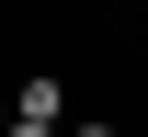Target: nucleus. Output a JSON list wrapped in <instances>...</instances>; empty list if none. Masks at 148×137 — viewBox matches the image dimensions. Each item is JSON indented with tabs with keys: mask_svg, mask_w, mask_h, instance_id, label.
Instances as JSON below:
<instances>
[{
	"mask_svg": "<svg viewBox=\"0 0 148 137\" xmlns=\"http://www.w3.org/2000/svg\"><path fill=\"white\" fill-rule=\"evenodd\" d=\"M12 114H23V126H69V80H46V69H34V80H23V103H12Z\"/></svg>",
	"mask_w": 148,
	"mask_h": 137,
	"instance_id": "obj_1",
	"label": "nucleus"
},
{
	"mask_svg": "<svg viewBox=\"0 0 148 137\" xmlns=\"http://www.w3.org/2000/svg\"><path fill=\"white\" fill-rule=\"evenodd\" d=\"M12 137H69V126H23V114H12Z\"/></svg>",
	"mask_w": 148,
	"mask_h": 137,
	"instance_id": "obj_2",
	"label": "nucleus"
},
{
	"mask_svg": "<svg viewBox=\"0 0 148 137\" xmlns=\"http://www.w3.org/2000/svg\"><path fill=\"white\" fill-rule=\"evenodd\" d=\"M0 137H12V92H0Z\"/></svg>",
	"mask_w": 148,
	"mask_h": 137,
	"instance_id": "obj_3",
	"label": "nucleus"
},
{
	"mask_svg": "<svg viewBox=\"0 0 148 137\" xmlns=\"http://www.w3.org/2000/svg\"><path fill=\"white\" fill-rule=\"evenodd\" d=\"M69 137H114V126H69Z\"/></svg>",
	"mask_w": 148,
	"mask_h": 137,
	"instance_id": "obj_4",
	"label": "nucleus"
}]
</instances>
